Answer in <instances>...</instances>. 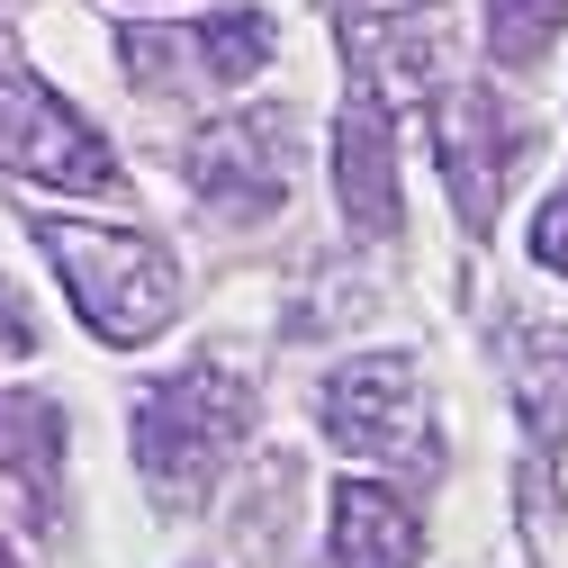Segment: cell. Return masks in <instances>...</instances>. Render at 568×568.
Listing matches in <instances>:
<instances>
[{
	"label": "cell",
	"mask_w": 568,
	"mask_h": 568,
	"mask_svg": "<svg viewBox=\"0 0 568 568\" xmlns=\"http://www.w3.org/2000/svg\"><path fill=\"white\" fill-rule=\"evenodd\" d=\"M253 424V397L244 379L226 371H181V379H154L145 397H135V469H145V487L163 496L172 515L207 506Z\"/></svg>",
	"instance_id": "obj_1"
},
{
	"label": "cell",
	"mask_w": 568,
	"mask_h": 568,
	"mask_svg": "<svg viewBox=\"0 0 568 568\" xmlns=\"http://www.w3.org/2000/svg\"><path fill=\"white\" fill-rule=\"evenodd\" d=\"M0 172L45 181V190H82V199L118 190V154L19 63H0Z\"/></svg>",
	"instance_id": "obj_3"
},
{
	"label": "cell",
	"mask_w": 568,
	"mask_h": 568,
	"mask_svg": "<svg viewBox=\"0 0 568 568\" xmlns=\"http://www.w3.org/2000/svg\"><path fill=\"white\" fill-rule=\"evenodd\" d=\"M334 28H343L352 91H371V100H415L424 82H434L443 0H343Z\"/></svg>",
	"instance_id": "obj_6"
},
{
	"label": "cell",
	"mask_w": 568,
	"mask_h": 568,
	"mask_svg": "<svg viewBox=\"0 0 568 568\" xmlns=\"http://www.w3.org/2000/svg\"><path fill=\"white\" fill-rule=\"evenodd\" d=\"M37 244L54 253L63 271V290H73V307L91 316V334L109 343H154L172 325V298H181V280L154 244H135V235H109V226H82V217H45Z\"/></svg>",
	"instance_id": "obj_2"
},
{
	"label": "cell",
	"mask_w": 568,
	"mask_h": 568,
	"mask_svg": "<svg viewBox=\"0 0 568 568\" xmlns=\"http://www.w3.org/2000/svg\"><path fill=\"white\" fill-rule=\"evenodd\" d=\"M334 207L371 244L397 235V126H388V100L371 91H352L334 118Z\"/></svg>",
	"instance_id": "obj_8"
},
{
	"label": "cell",
	"mask_w": 568,
	"mask_h": 568,
	"mask_svg": "<svg viewBox=\"0 0 568 568\" xmlns=\"http://www.w3.org/2000/svg\"><path fill=\"white\" fill-rule=\"evenodd\" d=\"M28 352H37V307L0 280V362H28Z\"/></svg>",
	"instance_id": "obj_14"
},
{
	"label": "cell",
	"mask_w": 568,
	"mask_h": 568,
	"mask_svg": "<svg viewBox=\"0 0 568 568\" xmlns=\"http://www.w3.org/2000/svg\"><path fill=\"white\" fill-rule=\"evenodd\" d=\"M532 253L550 262V271H568V190L541 207V217H532Z\"/></svg>",
	"instance_id": "obj_15"
},
{
	"label": "cell",
	"mask_w": 568,
	"mask_h": 568,
	"mask_svg": "<svg viewBox=\"0 0 568 568\" xmlns=\"http://www.w3.org/2000/svg\"><path fill=\"white\" fill-rule=\"evenodd\" d=\"M334 568H415V515L388 487L371 478L334 487Z\"/></svg>",
	"instance_id": "obj_9"
},
{
	"label": "cell",
	"mask_w": 568,
	"mask_h": 568,
	"mask_svg": "<svg viewBox=\"0 0 568 568\" xmlns=\"http://www.w3.org/2000/svg\"><path fill=\"white\" fill-rule=\"evenodd\" d=\"M559 10L568 0H487V54L506 63V73H532L559 37Z\"/></svg>",
	"instance_id": "obj_12"
},
{
	"label": "cell",
	"mask_w": 568,
	"mask_h": 568,
	"mask_svg": "<svg viewBox=\"0 0 568 568\" xmlns=\"http://www.w3.org/2000/svg\"><path fill=\"white\" fill-rule=\"evenodd\" d=\"M271 19L262 10H226V19H207V28H181V54L199 63L207 82H253L262 63H271Z\"/></svg>",
	"instance_id": "obj_11"
},
{
	"label": "cell",
	"mask_w": 568,
	"mask_h": 568,
	"mask_svg": "<svg viewBox=\"0 0 568 568\" xmlns=\"http://www.w3.org/2000/svg\"><path fill=\"white\" fill-rule=\"evenodd\" d=\"M325 434L352 460H434V406L406 362H343L325 379Z\"/></svg>",
	"instance_id": "obj_4"
},
{
	"label": "cell",
	"mask_w": 568,
	"mask_h": 568,
	"mask_svg": "<svg viewBox=\"0 0 568 568\" xmlns=\"http://www.w3.org/2000/svg\"><path fill=\"white\" fill-rule=\"evenodd\" d=\"M0 568H19V559H10V541H0Z\"/></svg>",
	"instance_id": "obj_16"
},
{
	"label": "cell",
	"mask_w": 568,
	"mask_h": 568,
	"mask_svg": "<svg viewBox=\"0 0 568 568\" xmlns=\"http://www.w3.org/2000/svg\"><path fill=\"white\" fill-rule=\"evenodd\" d=\"M524 154V126L515 109L496 100V91H452L434 109V172L452 181V207H460V226H496V199H506V172Z\"/></svg>",
	"instance_id": "obj_5"
},
{
	"label": "cell",
	"mask_w": 568,
	"mask_h": 568,
	"mask_svg": "<svg viewBox=\"0 0 568 568\" xmlns=\"http://www.w3.org/2000/svg\"><path fill=\"white\" fill-rule=\"evenodd\" d=\"M190 190L217 207V217H271V207L290 199V126L271 109L217 118L190 145Z\"/></svg>",
	"instance_id": "obj_7"
},
{
	"label": "cell",
	"mask_w": 568,
	"mask_h": 568,
	"mask_svg": "<svg viewBox=\"0 0 568 568\" xmlns=\"http://www.w3.org/2000/svg\"><path fill=\"white\" fill-rule=\"evenodd\" d=\"M54 460H63V415H54V397L10 388V397H0V469L28 487L37 515H54Z\"/></svg>",
	"instance_id": "obj_10"
},
{
	"label": "cell",
	"mask_w": 568,
	"mask_h": 568,
	"mask_svg": "<svg viewBox=\"0 0 568 568\" xmlns=\"http://www.w3.org/2000/svg\"><path fill=\"white\" fill-rule=\"evenodd\" d=\"M524 397H532L541 424H568V325L524 334Z\"/></svg>",
	"instance_id": "obj_13"
}]
</instances>
